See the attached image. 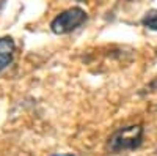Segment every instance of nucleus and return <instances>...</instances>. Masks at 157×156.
<instances>
[{"label":"nucleus","mask_w":157,"mask_h":156,"mask_svg":"<svg viewBox=\"0 0 157 156\" xmlns=\"http://www.w3.org/2000/svg\"><path fill=\"white\" fill-rule=\"evenodd\" d=\"M143 139V126L141 125H130L115 131L109 139V150L113 153L134 150L140 147Z\"/></svg>","instance_id":"f257e3e1"},{"label":"nucleus","mask_w":157,"mask_h":156,"mask_svg":"<svg viewBox=\"0 0 157 156\" xmlns=\"http://www.w3.org/2000/svg\"><path fill=\"white\" fill-rule=\"evenodd\" d=\"M86 21V13L80 6H72L69 10L61 11L58 16L54 18V21L50 22V30L57 35H66L75 30L77 27Z\"/></svg>","instance_id":"f03ea898"},{"label":"nucleus","mask_w":157,"mask_h":156,"mask_svg":"<svg viewBox=\"0 0 157 156\" xmlns=\"http://www.w3.org/2000/svg\"><path fill=\"white\" fill-rule=\"evenodd\" d=\"M14 52H16V44L11 36L0 38V73L11 65L13 58H14Z\"/></svg>","instance_id":"7ed1b4c3"},{"label":"nucleus","mask_w":157,"mask_h":156,"mask_svg":"<svg viewBox=\"0 0 157 156\" xmlns=\"http://www.w3.org/2000/svg\"><path fill=\"white\" fill-rule=\"evenodd\" d=\"M141 22H143V25H145V27H148V29L157 32V10H151V11H148Z\"/></svg>","instance_id":"20e7f679"},{"label":"nucleus","mask_w":157,"mask_h":156,"mask_svg":"<svg viewBox=\"0 0 157 156\" xmlns=\"http://www.w3.org/2000/svg\"><path fill=\"white\" fill-rule=\"evenodd\" d=\"M52 156H75L72 153H61V154H52Z\"/></svg>","instance_id":"39448f33"},{"label":"nucleus","mask_w":157,"mask_h":156,"mask_svg":"<svg viewBox=\"0 0 157 156\" xmlns=\"http://www.w3.org/2000/svg\"><path fill=\"white\" fill-rule=\"evenodd\" d=\"M0 5H2V3H0Z\"/></svg>","instance_id":"423d86ee"}]
</instances>
